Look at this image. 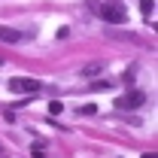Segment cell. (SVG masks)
<instances>
[{"label":"cell","mask_w":158,"mask_h":158,"mask_svg":"<svg viewBox=\"0 0 158 158\" xmlns=\"http://www.w3.org/2000/svg\"><path fill=\"white\" fill-rule=\"evenodd\" d=\"M140 12L152 15V12H155V0H140Z\"/></svg>","instance_id":"8992f818"},{"label":"cell","mask_w":158,"mask_h":158,"mask_svg":"<svg viewBox=\"0 0 158 158\" xmlns=\"http://www.w3.org/2000/svg\"><path fill=\"white\" fill-rule=\"evenodd\" d=\"M143 103H146V94H143V91H131L128 98H118L116 100L118 110H137V106H143Z\"/></svg>","instance_id":"3957f363"},{"label":"cell","mask_w":158,"mask_h":158,"mask_svg":"<svg viewBox=\"0 0 158 158\" xmlns=\"http://www.w3.org/2000/svg\"><path fill=\"white\" fill-rule=\"evenodd\" d=\"M103 70V61H94V64H85L82 67V76H94V73H100Z\"/></svg>","instance_id":"5b68a950"},{"label":"cell","mask_w":158,"mask_h":158,"mask_svg":"<svg viewBox=\"0 0 158 158\" xmlns=\"http://www.w3.org/2000/svg\"><path fill=\"white\" fill-rule=\"evenodd\" d=\"M19 40H21L19 31H12V27H3V24H0V43H9V46H15Z\"/></svg>","instance_id":"277c9868"},{"label":"cell","mask_w":158,"mask_h":158,"mask_svg":"<svg viewBox=\"0 0 158 158\" xmlns=\"http://www.w3.org/2000/svg\"><path fill=\"white\" fill-rule=\"evenodd\" d=\"M88 88H91V91H106V88H110V82H106V79H98V82H91Z\"/></svg>","instance_id":"52a82bcc"},{"label":"cell","mask_w":158,"mask_h":158,"mask_svg":"<svg viewBox=\"0 0 158 158\" xmlns=\"http://www.w3.org/2000/svg\"><path fill=\"white\" fill-rule=\"evenodd\" d=\"M143 158H158V155H155V152H146V155H143Z\"/></svg>","instance_id":"8fae6325"},{"label":"cell","mask_w":158,"mask_h":158,"mask_svg":"<svg viewBox=\"0 0 158 158\" xmlns=\"http://www.w3.org/2000/svg\"><path fill=\"white\" fill-rule=\"evenodd\" d=\"M94 9H98V15L106 21V24H125V21H128V9H125L122 3H98Z\"/></svg>","instance_id":"6da1fadb"},{"label":"cell","mask_w":158,"mask_h":158,"mask_svg":"<svg viewBox=\"0 0 158 158\" xmlns=\"http://www.w3.org/2000/svg\"><path fill=\"white\" fill-rule=\"evenodd\" d=\"M40 88H43L40 79H27V76L9 79V91H12V94H27V98H34V94H40Z\"/></svg>","instance_id":"7a4b0ae2"},{"label":"cell","mask_w":158,"mask_h":158,"mask_svg":"<svg viewBox=\"0 0 158 158\" xmlns=\"http://www.w3.org/2000/svg\"><path fill=\"white\" fill-rule=\"evenodd\" d=\"M79 113H82V116H94L98 106H94V103H85V106H79Z\"/></svg>","instance_id":"ba28073f"},{"label":"cell","mask_w":158,"mask_h":158,"mask_svg":"<svg viewBox=\"0 0 158 158\" xmlns=\"http://www.w3.org/2000/svg\"><path fill=\"white\" fill-rule=\"evenodd\" d=\"M61 110H64V103H61V100H52V103H49V113H52V116H58Z\"/></svg>","instance_id":"9c48e42d"},{"label":"cell","mask_w":158,"mask_h":158,"mask_svg":"<svg viewBox=\"0 0 158 158\" xmlns=\"http://www.w3.org/2000/svg\"><path fill=\"white\" fill-rule=\"evenodd\" d=\"M70 37V27H58V40H67Z\"/></svg>","instance_id":"30bf717a"}]
</instances>
